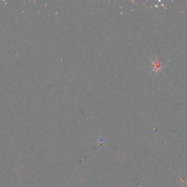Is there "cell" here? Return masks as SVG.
I'll use <instances>...</instances> for the list:
<instances>
[{"mask_svg":"<svg viewBox=\"0 0 187 187\" xmlns=\"http://www.w3.org/2000/svg\"><path fill=\"white\" fill-rule=\"evenodd\" d=\"M164 67L162 62H160L158 59L152 61V71L154 73H159V72L162 71V69Z\"/></svg>","mask_w":187,"mask_h":187,"instance_id":"obj_1","label":"cell"}]
</instances>
